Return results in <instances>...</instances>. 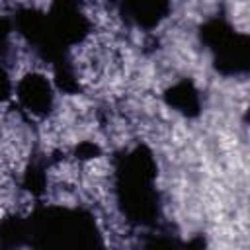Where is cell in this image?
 <instances>
[{"label":"cell","mask_w":250,"mask_h":250,"mask_svg":"<svg viewBox=\"0 0 250 250\" xmlns=\"http://www.w3.org/2000/svg\"><path fill=\"white\" fill-rule=\"evenodd\" d=\"M21 107L33 117H47L55 107V90L39 72H27L14 88Z\"/></svg>","instance_id":"6da1fadb"},{"label":"cell","mask_w":250,"mask_h":250,"mask_svg":"<svg viewBox=\"0 0 250 250\" xmlns=\"http://www.w3.org/2000/svg\"><path fill=\"white\" fill-rule=\"evenodd\" d=\"M14 92V86H12V80H10V74L8 70L0 64V102H6Z\"/></svg>","instance_id":"7a4b0ae2"},{"label":"cell","mask_w":250,"mask_h":250,"mask_svg":"<svg viewBox=\"0 0 250 250\" xmlns=\"http://www.w3.org/2000/svg\"><path fill=\"white\" fill-rule=\"evenodd\" d=\"M8 33H10V27L6 25V21L0 18V45L4 47L6 45V39H8Z\"/></svg>","instance_id":"3957f363"}]
</instances>
